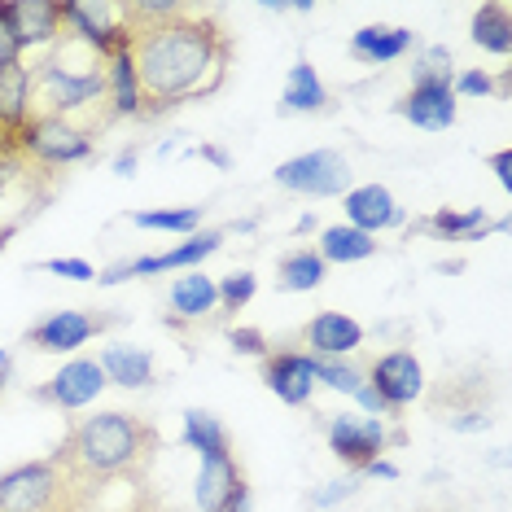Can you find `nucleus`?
I'll return each instance as SVG.
<instances>
[{
	"label": "nucleus",
	"mask_w": 512,
	"mask_h": 512,
	"mask_svg": "<svg viewBox=\"0 0 512 512\" xmlns=\"http://www.w3.org/2000/svg\"><path fill=\"white\" fill-rule=\"evenodd\" d=\"M359 342H364V324L351 320V316H342V311H320V316L307 324L311 355L342 359V355H351Z\"/></svg>",
	"instance_id": "17"
},
{
	"label": "nucleus",
	"mask_w": 512,
	"mask_h": 512,
	"mask_svg": "<svg viewBox=\"0 0 512 512\" xmlns=\"http://www.w3.org/2000/svg\"><path fill=\"white\" fill-rule=\"evenodd\" d=\"M9 368H14V355H9V351H0V381L9 377Z\"/></svg>",
	"instance_id": "45"
},
{
	"label": "nucleus",
	"mask_w": 512,
	"mask_h": 512,
	"mask_svg": "<svg viewBox=\"0 0 512 512\" xmlns=\"http://www.w3.org/2000/svg\"><path fill=\"white\" fill-rule=\"evenodd\" d=\"M412 44L416 36L407 27H364L351 36V53L368 66H386V62H399Z\"/></svg>",
	"instance_id": "19"
},
{
	"label": "nucleus",
	"mask_w": 512,
	"mask_h": 512,
	"mask_svg": "<svg viewBox=\"0 0 512 512\" xmlns=\"http://www.w3.org/2000/svg\"><path fill=\"white\" fill-rule=\"evenodd\" d=\"M97 364L106 372V381L127 386V390H141L154 381V355L141 351V346H106Z\"/></svg>",
	"instance_id": "20"
},
{
	"label": "nucleus",
	"mask_w": 512,
	"mask_h": 512,
	"mask_svg": "<svg viewBox=\"0 0 512 512\" xmlns=\"http://www.w3.org/2000/svg\"><path fill=\"white\" fill-rule=\"evenodd\" d=\"M27 149L44 162H84L92 154V141L75 123L57 119V114H44V119L27 127Z\"/></svg>",
	"instance_id": "10"
},
{
	"label": "nucleus",
	"mask_w": 512,
	"mask_h": 512,
	"mask_svg": "<svg viewBox=\"0 0 512 512\" xmlns=\"http://www.w3.org/2000/svg\"><path fill=\"white\" fill-rule=\"evenodd\" d=\"M219 246H224V232H193L189 241H180V246L167 250V254H149V259H132V263L110 267V272L97 276V285H119V281L149 276V272H176V267H184V272H197L202 259H211Z\"/></svg>",
	"instance_id": "5"
},
{
	"label": "nucleus",
	"mask_w": 512,
	"mask_h": 512,
	"mask_svg": "<svg viewBox=\"0 0 512 512\" xmlns=\"http://www.w3.org/2000/svg\"><path fill=\"white\" fill-rule=\"evenodd\" d=\"M0 390H5V381H0Z\"/></svg>",
	"instance_id": "47"
},
{
	"label": "nucleus",
	"mask_w": 512,
	"mask_h": 512,
	"mask_svg": "<svg viewBox=\"0 0 512 512\" xmlns=\"http://www.w3.org/2000/svg\"><path fill=\"white\" fill-rule=\"evenodd\" d=\"M215 289H219V302H224L228 311H241L254 294H259V281H254V272H232Z\"/></svg>",
	"instance_id": "33"
},
{
	"label": "nucleus",
	"mask_w": 512,
	"mask_h": 512,
	"mask_svg": "<svg viewBox=\"0 0 512 512\" xmlns=\"http://www.w3.org/2000/svg\"><path fill=\"white\" fill-rule=\"evenodd\" d=\"M106 88L114 97V110L119 114H141V75H136V62H132V49L114 53L110 57V75H106Z\"/></svg>",
	"instance_id": "25"
},
{
	"label": "nucleus",
	"mask_w": 512,
	"mask_h": 512,
	"mask_svg": "<svg viewBox=\"0 0 512 512\" xmlns=\"http://www.w3.org/2000/svg\"><path fill=\"white\" fill-rule=\"evenodd\" d=\"M114 167H119V176H132V171H136V158H119V162H114Z\"/></svg>",
	"instance_id": "44"
},
{
	"label": "nucleus",
	"mask_w": 512,
	"mask_h": 512,
	"mask_svg": "<svg viewBox=\"0 0 512 512\" xmlns=\"http://www.w3.org/2000/svg\"><path fill=\"white\" fill-rule=\"evenodd\" d=\"M263 381H267V390H272L281 403H289V407L311 403V394H316V372H311V355H298V351L267 355V359H263Z\"/></svg>",
	"instance_id": "11"
},
{
	"label": "nucleus",
	"mask_w": 512,
	"mask_h": 512,
	"mask_svg": "<svg viewBox=\"0 0 512 512\" xmlns=\"http://www.w3.org/2000/svg\"><path fill=\"white\" fill-rule=\"evenodd\" d=\"M40 88H44V101L57 110V119H62L66 110H84L88 101H97L101 92H106V75L101 71H66L62 62H44L40 71Z\"/></svg>",
	"instance_id": "9"
},
{
	"label": "nucleus",
	"mask_w": 512,
	"mask_h": 512,
	"mask_svg": "<svg viewBox=\"0 0 512 512\" xmlns=\"http://www.w3.org/2000/svg\"><path fill=\"white\" fill-rule=\"evenodd\" d=\"M486 211L482 206H473V211H438L434 215V232H442V237H451V241H477V237H486Z\"/></svg>",
	"instance_id": "31"
},
{
	"label": "nucleus",
	"mask_w": 512,
	"mask_h": 512,
	"mask_svg": "<svg viewBox=\"0 0 512 512\" xmlns=\"http://www.w3.org/2000/svg\"><path fill=\"white\" fill-rule=\"evenodd\" d=\"M412 79L416 84H447L456 79V71H451V53L442 49V44H434V49H425V57L412 66Z\"/></svg>",
	"instance_id": "32"
},
{
	"label": "nucleus",
	"mask_w": 512,
	"mask_h": 512,
	"mask_svg": "<svg viewBox=\"0 0 512 512\" xmlns=\"http://www.w3.org/2000/svg\"><path fill=\"white\" fill-rule=\"evenodd\" d=\"M136 228L145 232H184V237H193L197 228H202V206H176V211H136L132 215Z\"/></svg>",
	"instance_id": "29"
},
{
	"label": "nucleus",
	"mask_w": 512,
	"mask_h": 512,
	"mask_svg": "<svg viewBox=\"0 0 512 512\" xmlns=\"http://www.w3.org/2000/svg\"><path fill=\"white\" fill-rule=\"evenodd\" d=\"M495 84H491V75L486 71H464V75H456V88L451 92H464V97H486Z\"/></svg>",
	"instance_id": "37"
},
{
	"label": "nucleus",
	"mask_w": 512,
	"mask_h": 512,
	"mask_svg": "<svg viewBox=\"0 0 512 512\" xmlns=\"http://www.w3.org/2000/svg\"><path fill=\"white\" fill-rule=\"evenodd\" d=\"M241 473H237V460H232V451H219V456H202V473H197V508L202 512H224L228 499L241 491Z\"/></svg>",
	"instance_id": "16"
},
{
	"label": "nucleus",
	"mask_w": 512,
	"mask_h": 512,
	"mask_svg": "<svg viewBox=\"0 0 512 512\" xmlns=\"http://www.w3.org/2000/svg\"><path fill=\"white\" fill-rule=\"evenodd\" d=\"M386 442V425L377 416H333L329 421V451L346 464H359V469L381 460Z\"/></svg>",
	"instance_id": "6"
},
{
	"label": "nucleus",
	"mask_w": 512,
	"mask_h": 512,
	"mask_svg": "<svg viewBox=\"0 0 512 512\" xmlns=\"http://www.w3.org/2000/svg\"><path fill=\"white\" fill-rule=\"evenodd\" d=\"M316 254L324 263H359L377 254V237H368V232H359L351 224H333V228H324Z\"/></svg>",
	"instance_id": "22"
},
{
	"label": "nucleus",
	"mask_w": 512,
	"mask_h": 512,
	"mask_svg": "<svg viewBox=\"0 0 512 512\" xmlns=\"http://www.w3.org/2000/svg\"><path fill=\"white\" fill-rule=\"evenodd\" d=\"M171 311H176L180 320H202V316H211V311L219 307V289L211 276H202V272H189V276H180L176 285H171Z\"/></svg>",
	"instance_id": "21"
},
{
	"label": "nucleus",
	"mask_w": 512,
	"mask_h": 512,
	"mask_svg": "<svg viewBox=\"0 0 512 512\" xmlns=\"http://www.w3.org/2000/svg\"><path fill=\"white\" fill-rule=\"evenodd\" d=\"M491 167H495V176H499V184H504V189H512V154H508V149H499V154L491 158Z\"/></svg>",
	"instance_id": "40"
},
{
	"label": "nucleus",
	"mask_w": 512,
	"mask_h": 512,
	"mask_svg": "<svg viewBox=\"0 0 512 512\" xmlns=\"http://www.w3.org/2000/svg\"><path fill=\"white\" fill-rule=\"evenodd\" d=\"M311 372H316V386H329L337 394H359L364 386V372L355 364H346V359H329V355H311Z\"/></svg>",
	"instance_id": "30"
},
{
	"label": "nucleus",
	"mask_w": 512,
	"mask_h": 512,
	"mask_svg": "<svg viewBox=\"0 0 512 512\" xmlns=\"http://www.w3.org/2000/svg\"><path fill=\"white\" fill-rule=\"evenodd\" d=\"M40 272H53V276H66V281H97L88 259H44Z\"/></svg>",
	"instance_id": "36"
},
{
	"label": "nucleus",
	"mask_w": 512,
	"mask_h": 512,
	"mask_svg": "<svg viewBox=\"0 0 512 512\" xmlns=\"http://www.w3.org/2000/svg\"><path fill=\"white\" fill-rule=\"evenodd\" d=\"M276 184L307 197H346L351 193V162L337 149H311L276 167Z\"/></svg>",
	"instance_id": "3"
},
{
	"label": "nucleus",
	"mask_w": 512,
	"mask_h": 512,
	"mask_svg": "<svg viewBox=\"0 0 512 512\" xmlns=\"http://www.w3.org/2000/svg\"><path fill=\"white\" fill-rule=\"evenodd\" d=\"M119 14H123V9H114V5H79V0H66V5H62V18L71 22L79 36L92 44V49L106 53V57L132 49V31H123L119 22H114Z\"/></svg>",
	"instance_id": "8"
},
{
	"label": "nucleus",
	"mask_w": 512,
	"mask_h": 512,
	"mask_svg": "<svg viewBox=\"0 0 512 512\" xmlns=\"http://www.w3.org/2000/svg\"><path fill=\"white\" fill-rule=\"evenodd\" d=\"M324 272H329V263H324L316 250H298V254H289V259H281V285L289 289V294H307V289H316L324 281Z\"/></svg>",
	"instance_id": "28"
},
{
	"label": "nucleus",
	"mask_w": 512,
	"mask_h": 512,
	"mask_svg": "<svg viewBox=\"0 0 512 512\" xmlns=\"http://www.w3.org/2000/svg\"><path fill=\"white\" fill-rule=\"evenodd\" d=\"M355 491H359V477H342V482H329L324 491H311L307 504L311 508H333V504H342V499H351Z\"/></svg>",
	"instance_id": "35"
},
{
	"label": "nucleus",
	"mask_w": 512,
	"mask_h": 512,
	"mask_svg": "<svg viewBox=\"0 0 512 512\" xmlns=\"http://www.w3.org/2000/svg\"><path fill=\"white\" fill-rule=\"evenodd\" d=\"M224 512H250V491H246V486H241V491L228 499V508H224Z\"/></svg>",
	"instance_id": "41"
},
{
	"label": "nucleus",
	"mask_w": 512,
	"mask_h": 512,
	"mask_svg": "<svg viewBox=\"0 0 512 512\" xmlns=\"http://www.w3.org/2000/svg\"><path fill=\"white\" fill-rule=\"evenodd\" d=\"M9 22H14L22 49L27 44H44L62 31V5L57 0H14L9 5Z\"/></svg>",
	"instance_id": "18"
},
{
	"label": "nucleus",
	"mask_w": 512,
	"mask_h": 512,
	"mask_svg": "<svg viewBox=\"0 0 512 512\" xmlns=\"http://www.w3.org/2000/svg\"><path fill=\"white\" fill-rule=\"evenodd\" d=\"M355 399H359V407H364V412H368V416H377V421H381V416H386V412H390V407H386V399H381V394H377V390H372V386H368V381H364V386H359V394H355Z\"/></svg>",
	"instance_id": "38"
},
{
	"label": "nucleus",
	"mask_w": 512,
	"mask_h": 512,
	"mask_svg": "<svg viewBox=\"0 0 512 512\" xmlns=\"http://www.w3.org/2000/svg\"><path fill=\"white\" fill-rule=\"evenodd\" d=\"M232 346H237V351H246V355H263V337L254 329H237V333H232Z\"/></svg>",
	"instance_id": "39"
},
{
	"label": "nucleus",
	"mask_w": 512,
	"mask_h": 512,
	"mask_svg": "<svg viewBox=\"0 0 512 512\" xmlns=\"http://www.w3.org/2000/svg\"><path fill=\"white\" fill-rule=\"evenodd\" d=\"M14 62H22V40H18L14 22H9V5H0V71Z\"/></svg>",
	"instance_id": "34"
},
{
	"label": "nucleus",
	"mask_w": 512,
	"mask_h": 512,
	"mask_svg": "<svg viewBox=\"0 0 512 512\" xmlns=\"http://www.w3.org/2000/svg\"><path fill=\"white\" fill-rule=\"evenodd\" d=\"M202 154H206V158H211V162H215V167H228V154H224V149H211V145H206V149H202Z\"/></svg>",
	"instance_id": "43"
},
{
	"label": "nucleus",
	"mask_w": 512,
	"mask_h": 512,
	"mask_svg": "<svg viewBox=\"0 0 512 512\" xmlns=\"http://www.w3.org/2000/svg\"><path fill=\"white\" fill-rule=\"evenodd\" d=\"M399 114L425 132H447L456 123V92L447 84H412V92L399 101Z\"/></svg>",
	"instance_id": "14"
},
{
	"label": "nucleus",
	"mask_w": 512,
	"mask_h": 512,
	"mask_svg": "<svg viewBox=\"0 0 512 512\" xmlns=\"http://www.w3.org/2000/svg\"><path fill=\"white\" fill-rule=\"evenodd\" d=\"M5 237H9V232H0V246H5Z\"/></svg>",
	"instance_id": "46"
},
{
	"label": "nucleus",
	"mask_w": 512,
	"mask_h": 512,
	"mask_svg": "<svg viewBox=\"0 0 512 512\" xmlns=\"http://www.w3.org/2000/svg\"><path fill=\"white\" fill-rule=\"evenodd\" d=\"M132 62L141 75V97L154 106H176L206 84L219 66L215 31L193 18H162L132 36Z\"/></svg>",
	"instance_id": "1"
},
{
	"label": "nucleus",
	"mask_w": 512,
	"mask_h": 512,
	"mask_svg": "<svg viewBox=\"0 0 512 512\" xmlns=\"http://www.w3.org/2000/svg\"><path fill=\"white\" fill-rule=\"evenodd\" d=\"M324 106H329V92H324L316 66H307V62L289 66V79H285V110H289V114H316V110H324Z\"/></svg>",
	"instance_id": "23"
},
{
	"label": "nucleus",
	"mask_w": 512,
	"mask_h": 512,
	"mask_svg": "<svg viewBox=\"0 0 512 512\" xmlns=\"http://www.w3.org/2000/svg\"><path fill=\"white\" fill-rule=\"evenodd\" d=\"M106 386H110V381H106V372H101L97 359H71V364H62V372H57L49 386H44V399L71 412V407L92 403Z\"/></svg>",
	"instance_id": "12"
},
{
	"label": "nucleus",
	"mask_w": 512,
	"mask_h": 512,
	"mask_svg": "<svg viewBox=\"0 0 512 512\" xmlns=\"http://www.w3.org/2000/svg\"><path fill=\"white\" fill-rule=\"evenodd\" d=\"M101 324H106V320L88 316V311H53V316L40 320L27 337H31V346H36V351L66 355V351H79V346H84L88 337L101 329Z\"/></svg>",
	"instance_id": "13"
},
{
	"label": "nucleus",
	"mask_w": 512,
	"mask_h": 512,
	"mask_svg": "<svg viewBox=\"0 0 512 512\" xmlns=\"http://www.w3.org/2000/svg\"><path fill=\"white\" fill-rule=\"evenodd\" d=\"M145 447H149V429L136 421V416H127V412L88 416V421L75 425L71 442H66L71 460L84 473H97V477L132 469V464L145 456Z\"/></svg>",
	"instance_id": "2"
},
{
	"label": "nucleus",
	"mask_w": 512,
	"mask_h": 512,
	"mask_svg": "<svg viewBox=\"0 0 512 512\" xmlns=\"http://www.w3.org/2000/svg\"><path fill=\"white\" fill-rule=\"evenodd\" d=\"M62 495V473L53 460H31L0 473V512H53Z\"/></svg>",
	"instance_id": "4"
},
{
	"label": "nucleus",
	"mask_w": 512,
	"mask_h": 512,
	"mask_svg": "<svg viewBox=\"0 0 512 512\" xmlns=\"http://www.w3.org/2000/svg\"><path fill=\"white\" fill-rule=\"evenodd\" d=\"M368 473H372V477H399V469H394L390 460H372V464H368Z\"/></svg>",
	"instance_id": "42"
},
{
	"label": "nucleus",
	"mask_w": 512,
	"mask_h": 512,
	"mask_svg": "<svg viewBox=\"0 0 512 512\" xmlns=\"http://www.w3.org/2000/svg\"><path fill=\"white\" fill-rule=\"evenodd\" d=\"M473 44H482L486 53L508 57L512 53V18L508 5H482L473 14Z\"/></svg>",
	"instance_id": "26"
},
{
	"label": "nucleus",
	"mask_w": 512,
	"mask_h": 512,
	"mask_svg": "<svg viewBox=\"0 0 512 512\" xmlns=\"http://www.w3.org/2000/svg\"><path fill=\"white\" fill-rule=\"evenodd\" d=\"M342 211H346V224L368 232V237H377L381 228H394L403 219L390 189H381V184H359V189H351L342 197Z\"/></svg>",
	"instance_id": "15"
},
{
	"label": "nucleus",
	"mask_w": 512,
	"mask_h": 512,
	"mask_svg": "<svg viewBox=\"0 0 512 512\" xmlns=\"http://www.w3.org/2000/svg\"><path fill=\"white\" fill-rule=\"evenodd\" d=\"M184 447H193L197 456H219V451H228V429L219 425V416L202 412V407H193V412H184Z\"/></svg>",
	"instance_id": "27"
},
{
	"label": "nucleus",
	"mask_w": 512,
	"mask_h": 512,
	"mask_svg": "<svg viewBox=\"0 0 512 512\" xmlns=\"http://www.w3.org/2000/svg\"><path fill=\"white\" fill-rule=\"evenodd\" d=\"M372 390L386 399V407L394 412V407H407L412 399H421L425 394V368L421 359H416L412 351H390L381 355L377 364H372Z\"/></svg>",
	"instance_id": "7"
},
{
	"label": "nucleus",
	"mask_w": 512,
	"mask_h": 512,
	"mask_svg": "<svg viewBox=\"0 0 512 512\" xmlns=\"http://www.w3.org/2000/svg\"><path fill=\"white\" fill-rule=\"evenodd\" d=\"M31 88H36V79H31V71L22 62L5 66L0 71V123H22L31 110Z\"/></svg>",
	"instance_id": "24"
}]
</instances>
